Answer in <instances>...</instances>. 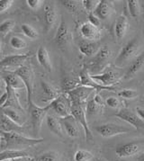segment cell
I'll return each instance as SVG.
<instances>
[{
  "instance_id": "obj_16",
  "label": "cell",
  "mask_w": 144,
  "mask_h": 161,
  "mask_svg": "<svg viewBox=\"0 0 144 161\" xmlns=\"http://www.w3.org/2000/svg\"><path fill=\"white\" fill-rule=\"evenodd\" d=\"M54 40H55L56 44L60 48L65 47L69 42V41H70V31H69L68 25L66 24L64 20H61L59 27H58L57 32L55 34Z\"/></svg>"
},
{
  "instance_id": "obj_43",
  "label": "cell",
  "mask_w": 144,
  "mask_h": 161,
  "mask_svg": "<svg viewBox=\"0 0 144 161\" xmlns=\"http://www.w3.org/2000/svg\"><path fill=\"white\" fill-rule=\"evenodd\" d=\"M13 3V0H0V14L5 13L11 7Z\"/></svg>"
},
{
  "instance_id": "obj_44",
  "label": "cell",
  "mask_w": 144,
  "mask_h": 161,
  "mask_svg": "<svg viewBox=\"0 0 144 161\" xmlns=\"http://www.w3.org/2000/svg\"><path fill=\"white\" fill-rule=\"evenodd\" d=\"M88 23L91 24L92 25L96 26V27L98 28V26L100 25V23H101V20L99 19L94 13L88 14Z\"/></svg>"
},
{
  "instance_id": "obj_48",
  "label": "cell",
  "mask_w": 144,
  "mask_h": 161,
  "mask_svg": "<svg viewBox=\"0 0 144 161\" xmlns=\"http://www.w3.org/2000/svg\"><path fill=\"white\" fill-rule=\"evenodd\" d=\"M33 158L30 157H23V158H14L11 161H33Z\"/></svg>"
},
{
  "instance_id": "obj_18",
  "label": "cell",
  "mask_w": 144,
  "mask_h": 161,
  "mask_svg": "<svg viewBox=\"0 0 144 161\" xmlns=\"http://www.w3.org/2000/svg\"><path fill=\"white\" fill-rule=\"evenodd\" d=\"M80 33L84 40L89 42H97L101 37V32L98 28L92 25L88 22L84 23L80 26Z\"/></svg>"
},
{
  "instance_id": "obj_28",
  "label": "cell",
  "mask_w": 144,
  "mask_h": 161,
  "mask_svg": "<svg viewBox=\"0 0 144 161\" xmlns=\"http://www.w3.org/2000/svg\"><path fill=\"white\" fill-rule=\"evenodd\" d=\"M46 123H47L48 128L54 134L59 136V137L63 136L62 125H61L60 120H59V118H57L56 116L52 115V114H48L46 116Z\"/></svg>"
},
{
  "instance_id": "obj_51",
  "label": "cell",
  "mask_w": 144,
  "mask_h": 161,
  "mask_svg": "<svg viewBox=\"0 0 144 161\" xmlns=\"http://www.w3.org/2000/svg\"><path fill=\"white\" fill-rule=\"evenodd\" d=\"M0 52H1V43H0Z\"/></svg>"
},
{
  "instance_id": "obj_26",
  "label": "cell",
  "mask_w": 144,
  "mask_h": 161,
  "mask_svg": "<svg viewBox=\"0 0 144 161\" xmlns=\"http://www.w3.org/2000/svg\"><path fill=\"white\" fill-rule=\"evenodd\" d=\"M23 127H21L19 125H17L16 123H14L9 119L7 115H5L3 113L0 114V130L3 132H18V130L22 129Z\"/></svg>"
},
{
  "instance_id": "obj_7",
  "label": "cell",
  "mask_w": 144,
  "mask_h": 161,
  "mask_svg": "<svg viewBox=\"0 0 144 161\" xmlns=\"http://www.w3.org/2000/svg\"><path fill=\"white\" fill-rule=\"evenodd\" d=\"M90 76L97 83L106 87H113L121 79V74L114 69H106L101 74H90Z\"/></svg>"
},
{
  "instance_id": "obj_1",
  "label": "cell",
  "mask_w": 144,
  "mask_h": 161,
  "mask_svg": "<svg viewBox=\"0 0 144 161\" xmlns=\"http://www.w3.org/2000/svg\"><path fill=\"white\" fill-rule=\"evenodd\" d=\"M1 140L4 142L3 148L5 149L23 150L24 147H31L43 142V139H33L18 132H3L1 131ZM4 149V150H5Z\"/></svg>"
},
{
  "instance_id": "obj_34",
  "label": "cell",
  "mask_w": 144,
  "mask_h": 161,
  "mask_svg": "<svg viewBox=\"0 0 144 161\" xmlns=\"http://www.w3.org/2000/svg\"><path fill=\"white\" fill-rule=\"evenodd\" d=\"M92 158H93V154L85 149H79L74 155L75 161H90Z\"/></svg>"
},
{
  "instance_id": "obj_30",
  "label": "cell",
  "mask_w": 144,
  "mask_h": 161,
  "mask_svg": "<svg viewBox=\"0 0 144 161\" xmlns=\"http://www.w3.org/2000/svg\"><path fill=\"white\" fill-rule=\"evenodd\" d=\"M23 157H30V155L24 150L5 149L3 151H0V161L12 160L14 158H23Z\"/></svg>"
},
{
  "instance_id": "obj_52",
  "label": "cell",
  "mask_w": 144,
  "mask_h": 161,
  "mask_svg": "<svg viewBox=\"0 0 144 161\" xmlns=\"http://www.w3.org/2000/svg\"><path fill=\"white\" fill-rule=\"evenodd\" d=\"M3 161H11V160H3Z\"/></svg>"
},
{
  "instance_id": "obj_39",
  "label": "cell",
  "mask_w": 144,
  "mask_h": 161,
  "mask_svg": "<svg viewBox=\"0 0 144 161\" xmlns=\"http://www.w3.org/2000/svg\"><path fill=\"white\" fill-rule=\"evenodd\" d=\"M99 2L100 1H98V0H83L81 3L86 9V11H87L88 14H91L94 13V11L96 10V8L98 6Z\"/></svg>"
},
{
  "instance_id": "obj_49",
  "label": "cell",
  "mask_w": 144,
  "mask_h": 161,
  "mask_svg": "<svg viewBox=\"0 0 144 161\" xmlns=\"http://www.w3.org/2000/svg\"><path fill=\"white\" fill-rule=\"evenodd\" d=\"M4 85L6 86V83H5V81H4V79H3L2 77H0V88H1Z\"/></svg>"
},
{
  "instance_id": "obj_45",
  "label": "cell",
  "mask_w": 144,
  "mask_h": 161,
  "mask_svg": "<svg viewBox=\"0 0 144 161\" xmlns=\"http://www.w3.org/2000/svg\"><path fill=\"white\" fill-rule=\"evenodd\" d=\"M28 7H30L33 10H37L41 6L42 1V0H27L26 1Z\"/></svg>"
},
{
  "instance_id": "obj_29",
  "label": "cell",
  "mask_w": 144,
  "mask_h": 161,
  "mask_svg": "<svg viewBox=\"0 0 144 161\" xmlns=\"http://www.w3.org/2000/svg\"><path fill=\"white\" fill-rule=\"evenodd\" d=\"M3 79H4L6 85L10 86L11 88H13L14 90H22V89L25 88L22 79L17 75H15L14 72L4 76Z\"/></svg>"
},
{
  "instance_id": "obj_19",
  "label": "cell",
  "mask_w": 144,
  "mask_h": 161,
  "mask_svg": "<svg viewBox=\"0 0 144 161\" xmlns=\"http://www.w3.org/2000/svg\"><path fill=\"white\" fill-rule=\"evenodd\" d=\"M57 21V12L53 4H47L44 7V28L45 32H50Z\"/></svg>"
},
{
  "instance_id": "obj_41",
  "label": "cell",
  "mask_w": 144,
  "mask_h": 161,
  "mask_svg": "<svg viewBox=\"0 0 144 161\" xmlns=\"http://www.w3.org/2000/svg\"><path fill=\"white\" fill-rule=\"evenodd\" d=\"M38 161H59V155L53 151L46 152L40 157Z\"/></svg>"
},
{
  "instance_id": "obj_12",
  "label": "cell",
  "mask_w": 144,
  "mask_h": 161,
  "mask_svg": "<svg viewBox=\"0 0 144 161\" xmlns=\"http://www.w3.org/2000/svg\"><path fill=\"white\" fill-rule=\"evenodd\" d=\"M111 56L112 51L108 46L101 47L92 60V68L94 69V71L102 70Z\"/></svg>"
},
{
  "instance_id": "obj_23",
  "label": "cell",
  "mask_w": 144,
  "mask_h": 161,
  "mask_svg": "<svg viewBox=\"0 0 144 161\" xmlns=\"http://www.w3.org/2000/svg\"><path fill=\"white\" fill-rule=\"evenodd\" d=\"M79 49L82 54L87 57H92L96 55L99 51V43L97 42H89V41H80L79 43Z\"/></svg>"
},
{
  "instance_id": "obj_3",
  "label": "cell",
  "mask_w": 144,
  "mask_h": 161,
  "mask_svg": "<svg viewBox=\"0 0 144 161\" xmlns=\"http://www.w3.org/2000/svg\"><path fill=\"white\" fill-rule=\"evenodd\" d=\"M49 109H53V112L59 116V118H64L70 115L71 101L67 93L60 94L52 103L47 104Z\"/></svg>"
},
{
  "instance_id": "obj_40",
  "label": "cell",
  "mask_w": 144,
  "mask_h": 161,
  "mask_svg": "<svg viewBox=\"0 0 144 161\" xmlns=\"http://www.w3.org/2000/svg\"><path fill=\"white\" fill-rule=\"evenodd\" d=\"M118 95L125 99H133L138 97V92L134 89H123L119 92Z\"/></svg>"
},
{
  "instance_id": "obj_47",
  "label": "cell",
  "mask_w": 144,
  "mask_h": 161,
  "mask_svg": "<svg viewBox=\"0 0 144 161\" xmlns=\"http://www.w3.org/2000/svg\"><path fill=\"white\" fill-rule=\"evenodd\" d=\"M136 114H137L138 116L144 122V108L137 107L136 108Z\"/></svg>"
},
{
  "instance_id": "obj_5",
  "label": "cell",
  "mask_w": 144,
  "mask_h": 161,
  "mask_svg": "<svg viewBox=\"0 0 144 161\" xmlns=\"http://www.w3.org/2000/svg\"><path fill=\"white\" fill-rule=\"evenodd\" d=\"M70 114L76 119V121L79 123V125L82 126V128L84 130V132H85L86 142L92 141L93 140V134H92L91 130L89 129L88 123L86 121V111L83 108V105L71 104Z\"/></svg>"
},
{
  "instance_id": "obj_32",
  "label": "cell",
  "mask_w": 144,
  "mask_h": 161,
  "mask_svg": "<svg viewBox=\"0 0 144 161\" xmlns=\"http://www.w3.org/2000/svg\"><path fill=\"white\" fill-rule=\"evenodd\" d=\"M127 5H128L129 13L131 14V17L136 18V17L141 15V4L138 0H128Z\"/></svg>"
},
{
  "instance_id": "obj_22",
  "label": "cell",
  "mask_w": 144,
  "mask_h": 161,
  "mask_svg": "<svg viewBox=\"0 0 144 161\" xmlns=\"http://www.w3.org/2000/svg\"><path fill=\"white\" fill-rule=\"evenodd\" d=\"M37 60L39 64L45 70L52 72L53 71V63L51 60L50 53L44 46H40L37 51Z\"/></svg>"
},
{
  "instance_id": "obj_36",
  "label": "cell",
  "mask_w": 144,
  "mask_h": 161,
  "mask_svg": "<svg viewBox=\"0 0 144 161\" xmlns=\"http://www.w3.org/2000/svg\"><path fill=\"white\" fill-rule=\"evenodd\" d=\"M22 31L25 33V35L27 36L28 38L32 39V40H35L38 38V32L35 31V29L33 28V26L29 25L27 24H24L21 26Z\"/></svg>"
},
{
  "instance_id": "obj_21",
  "label": "cell",
  "mask_w": 144,
  "mask_h": 161,
  "mask_svg": "<svg viewBox=\"0 0 144 161\" xmlns=\"http://www.w3.org/2000/svg\"><path fill=\"white\" fill-rule=\"evenodd\" d=\"M3 109V114L7 115L9 119H11L14 123H16L21 127L24 126V124L26 123V117L24 114V112L20 110L11 108V107H7V108H2Z\"/></svg>"
},
{
  "instance_id": "obj_42",
  "label": "cell",
  "mask_w": 144,
  "mask_h": 161,
  "mask_svg": "<svg viewBox=\"0 0 144 161\" xmlns=\"http://www.w3.org/2000/svg\"><path fill=\"white\" fill-rule=\"evenodd\" d=\"M105 103H106V105H107V106L111 107V108H113V109H117V108L120 107V105H121V102H120V100L118 99L117 97H108V98L105 100Z\"/></svg>"
},
{
  "instance_id": "obj_33",
  "label": "cell",
  "mask_w": 144,
  "mask_h": 161,
  "mask_svg": "<svg viewBox=\"0 0 144 161\" xmlns=\"http://www.w3.org/2000/svg\"><path fill=\"white\" fill-rule=\"evenodd\" d=\"M102 105H99L98 103L95 102L94 98H90L87 102H86V114L88 115H94V114H97L99 112L102 111Z\"/></svg>"
},
{
  "instance_id": "obj_10",
  "label": "cell",
  "mask_w": 144,
  "mask_h": 161,
  "mask_svg": "<svg viewBox=\"0 0 144 161\" xmlns=\"http://www.w3.org/2000/svg\"><path fill=\"white\" fill-rule=\"evenodd\" d=\"M96 130L99 134L104 138H110V137H114L119 134H125L130 131V129L122 125L114 124V123L102 124V125L97 126Z\"/></svg>"
},
{
  "instance_id": "obj_6",
  "label": "cell",
  "mask_w": 144,
  "mask_h": 161,
  "mask_svg": "<svg viewBox=\"0 0 144 161\" xmlns=\"http://www.w3.org/2000/svg\"><path fill=\"white\" fill-rule=\"evenodd\" d=\"M115 152L119 158H130L141 152H144V140L139 142H131L119 145Z\"/></svg>"
},
{
  "instance_id": "obj_4",
  "label": "cell",
  "mask_w": 144,
  "mask_h": 161,
  "mask_svg": "<svg viewBox=\"0 0 144 161\" xmlns=\"http://www.w3.org/2000/svg\"><path fill=\"white\" fill-rule=\"evenodd\" d=\"M30 106V114H31V120H32V125H33L34 133H39L41 127L42 123L47 116V112L49 111L48 105L41 107L37 104L33 103V102L29 103Z\"/></svg>"
},
{
  "instance_id": "obj_14",
  "label": "cell",
  "mask_w": 144,
  "mask_h": 161,
  "mask_svg": "<svg viewBox=\"0 0 144 161\" xmlns=\"http://www.w3.org/2000/svg\"><path fill=\"white\" fill-rule=\"evenodd\" d=\"M60 123L62 125V128H64L66 133L71 138H78L80 134L79 130V124L76 121V119L70 114V115L59 118Z\"/></svg>"
},
{
  "instance_id": "obj_50",
  "label": "cell",
  "mask_w": 144,
  "mask_h": 161,
  "mask_svg": "<svg viewBox=\"0 0 144 161\" xmlns=\"http://www.w3.org/2000/svg\"><path fill=\"white\" fill-rule=\"evenodd\" d=\"M138 160H139V161H144V152H143V153H142V154L141 155L140 157H139Z\"/></svg>"
},
{
  "instance_id": "obj_11",
  "label": "cell",
  "mask_w": 144,
  "mask_h": 161,
  "mask_svg": "<svg viewBox=\"0 0 144 161\" xmlns=\"http://www.w3.org/2000/svg\"><path fill=\"white\" fill-rule=\"evenodd\" d=\"M116 117L120 118L121 120L128 123L132 127H134L136 130L143 129L144 122L138 116L137 114H134L131 110L128 108H123L115 114Z\"/></svg>"
},
{
  "instance_id": "obj_8",
  "label": "cell",
  "mask_w": 144,
  "mask_h": 161,
  "mask_svg": "<svg viewBox=\"0 0 144 161\" xmlns=\"http://www.w3.org/2000/svg\"><path fill=\"white\" fill-rule=\"evenodd\" d=\"M14 73L15 75H17L18 77L22 79V81L24 82V85L25 86V89L27 92V101L28 104L32 102L31 97L33 94V70L28 67V66H22L18 69H16L14 71Z\"/></svg>"
},
{
  "instance_id": "obj_35",
  "label": "cell",
  "mask_w": 144,
  "mask_h": 161,
  "mask_svg": "<svg viewBox=\"0 0 144 161\" xmlns=\"http://www.w3.org/2000/svg\"><path fill=\"white\" fill-rule=\"evenodd\" d=\"M10 45L15 50H23L27 47L26 42L18 36H13L10 39Z\"/></svg>"
},
{
  "instance_id": "obj_31",
  "label": "cell",
  "mask_w": 144,
  "mask_h": 161,
  "mask_svg": "<svg viewBox=\"0 0 144 161\" xmlns=\"http://www.w3.org/2000/svg\"><path fill=\"white\" fill-rule=\"evenodd\" d=\"M79 86H81L79 80L72 78V77H64L61 81V87H62V90L64 91V93H68L69 91L73 90Z\"/></svg>"
},
{
  "instance_id": "obj_24",
  "label": "cell",
  "mask_w": 144,
  "mask_h": 161,
  "mask_svg": "<svg viewBox=\"0 0 144 161\" xmlns=\"http://www.w3.org/2000/svg\"><path fill=\"white\" fill-rule=\"evenodd\" d=\"M129 22L125 15H121L115 23L114 25V34L118 41L123 40L129 30Z\"/></svg>"
},
{
  "instance_id": "obj_20",
  "label": "cell",
  "mask_w": 144,
  "mask_h": 161,
  "mask_svg": "<svg viewBox=\"0 0 144 161\" xmlns=\"http://www.w3.org/2000/svg\"><path fill=\"white\" fill-rule=\"evenodd\" d=\"M6 93H7V100L5 103L3 104L2 108H7V107H11L14 109L20 110L24 112V108L22 107L21 103L19 102V98L16 94V91L14 90L10 86L6 85Z\"/></svg>"
},
{
  "instance_id": "obj_9",
  "label": "cell",
  "mask_w": 144,
  "mask_h": 161,
  "mask_svg": "<svg viewBox=\"0 0 144 161\" xmlns=\"http://www.w3.org/2000/svg\"><path fill=\"white\" fill-rule=\"evenodd\" d=\"M93 91H94L93 88L84 86H79L77 88L68 92L67 95L69 96L71 101V104L83 105L87 101V99L90 97Z\"/></svg>"
},
{
  "instance_id": "obj_53",
  "label": "cell",
  "mask_w": 144,
  "mask_h": 161,
  "mask_svg": "<svg viewBox=\"0 0 144 161\" xmlns=\"http://www.w3.org/2000/svg\"><path fill=\"white\" fill-rule=\"evenodd\" d=\"M143 17H144V13H143Z\"/></svg>"
},
{
  "instance_id": "obj_13",
  "label": "cell",
  "mask_w": 144,
  "mask_h": 161,
  "mask_svg": "<svg viewBox=\"0 0 144 161\" xmlns=\"http://www.w3.org/2000/svg\"><path fill=\"white\" fill-rule=\"evenodd\" d=\"M29 58L28 54H14L7 56L0 60V69L2 68H20Z\"/></svg>"
},
{
  "instance_id": "obj_15",
  "label": "cell",
  "mask_w": 144,
  "mask_h": 161,
  "mask_svg": "<svg viewBox=\"0 0 144 161\" xmlns=\"http://www.w3.org/2000/svg\"><path fill=\"white\" fill-rule=\"evenodd\" d=\"M94 14L100 20H107L114 14V2L109 0H101L98 6L94 11Z\"/></svg>"
},
{
  "instance_id": "obj_38",
  "label": "cell",
  "mask_w": 144,
  "mask_h": 161,
  "mask_svg": "<svg viewBox=\"0 0 144 161\" xmlns=\"http://www.w3.org/2000/svg\"><path fill=\"white\" fill-rule=\"evenodd\" d=\"M14 26V21L12 19L5 20L0 24V32L4 35H7V33L11 32L13 30Z\"/></svg>"
},
{
  "instance_id": "obj_17",
  "label": "cell",
  "mask_w": 144,
  "mask_h": 161,
  "mask_svg": "<svg viewBox=\"0 0 144 161\" xmlns=\"http://www.w3.org/2000/svg\"><path fill=\"white\" fill-rule=\"evenodd\" d=\"M79 82L81 86H87L93 88L94 90L100 91V90H112L114 87H106V86H103L101 85H99L98 83H97L94 79H92L90 73L88 69L86 68H84L82 71L79 74Z\"/></svg>"
},
{
  "instance_id": "obj_37",
  "label": "cell",
  "mask_w": 144,
  "mask_h": 161,
  "mask_svg": "<svg viewBox=\"0 0 144 161\" xmlns=\"http://www.w3.org/2000/svg\"><path fill=\"white\" fill-rule=\"evenodd\" d=\"M62 6L65 7L66 9L69 13H77L79 11V2L78 1H73V0H63L61 1Z\"/></svg>"
},
{
  "instance_id": "obj_2",
  "label": "cell",
  "mask_w": 144,
  "mask_h": 161,
  "mask_svg": "<svg viewBox=\"0 0 144 161\" xmlns=\"http://www.w3.org/2000/svg\"><path fill=\"white\" fill-rule=\"evenodd\" d=\"M141 45V42L139 37H134L130 40L125 44L121 52H119L118 56L115 58L114 64L117 67H123L125 64H127L131 59L136 58L139 56V52Z\"/></svg>"
},
{
  "instance_id": "obj_25",
  "label": "cell",
  "mask_w": 144,
  "mask_h": 161,
  "mask_svg": "<svg viewBox=\"0 0 144 161\" xmlns=\"http://www.w3.org/2000/svg\"><path fill=\"white\" fill-rule=\"evenodd\" d=\"M41 86H42V98L46 102H49V103H52L53 100H55L60 95L59 91L57 88H55L53 86L47 83L45 81H42Z\"/></svg>"
},
{
  "instance_id": "obj_46",
  "label": "cell",
  "mask_w": 144,
  "mask_h": 161,
  "mask_svg": "<svg viewBox=\"0 0 144 161\" xmlns=\"http://www.w3.org/2000/svg\"><path fill=\"white\" fill-rule=\"evenodd\" d=\"M94 98V100H95V102L97 103H98L99 105H102L103 106V104H104V100H103V98H102V97L99 95L98 93L97 94H96L95 95V97H93Z\"/></svg>"
},
{
  "instance_id": "obj_27",
  "label": "cell",
  "mask_w": 144,
  "mask_h": 161,
  "mask_svg": "<svg viewBox=\"0 0 144 161\" xmlns=\"http://www.w3.org/2000/svg\"><path fill=\"white\" fill-rule=\"evenodd\" d=\"M144 66V52L140 54L137 58H134V60L132 61V63L130 65L128 70L125 73V79H131V77H133L139 71L141 70Z\"/></svg>"
}]
</instances>
